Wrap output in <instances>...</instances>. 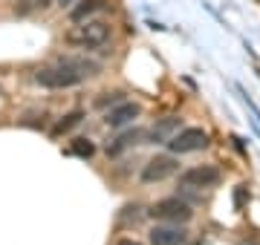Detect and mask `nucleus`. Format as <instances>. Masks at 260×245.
<instances>
[{"instance_id":"1a4fd4ad","label":"nucleus","mask_w":260,"mask_h":245,"mask_svg":"<svg viewBox=\"0 0 260 245\" xmlns=\"http://www.w3.org/2000/svg\"><path fill=\"white\" fill-rule=\"evenodd\" d=\"M179 124H182V118H177V115H168V118H162L159 124H153L150 130H145V139H148L150 144H162V142H168V139L179 130Z\"/></svg>"},{"instance_id":"f3484780","label":"nucleus","mask_w":260,"mask_h":245,"mask_svg":"<svg viewBox=\"0 0 260 245\" xmlns=\"http://www.w3.org/2000/svg\"><path fill=\"white\" fill-rule=\"evenodd\" d=\"M73 3H75V0H58V6H61V9H70Z\"/></svg>"},{"instance_id":"20e7f679","label":"nucleus","mask_w":260,"mask_h":245,"mask_svg":"<svg viewBox=\"0 0 260 245\" xmlns=\"http://www.w3.org/2000/svg\"><path fill=\"white\" fill-rule=\"evenodd\" d=\"M165 144L174 156H185V153H197L208 147V133L203 127H179Z\"/></svg>"},{"instance_id":"2eb2a0df","label":"nucleus","mask_w":260,"mask_h":245,"mask_svg":"<svg viewBox=\"0 0 260 245\" xmlns=\"http://www.w3.org/2000/svg\"><path fill=\"white\" fill-rule=\"evenodd\" d=\"M246 193H249V188H246V185H237V190H234V202H237V208L246 202Z\"/></svg>"},{"instance_id":"4468645a","label":"nucleus","mask_w":260,"mask_h":245,"mask_svg":"<svg viewBox=\"0 0 260 245\" xmlns=\"http://www.w3.org/2000/svg\"><path fill=\"white\" fill-rule=\"evenodd\" d=\"M119 101H124V98H121V93H104L102 98H95V107H107V104H113V107H116V104Z\"/></svg>"},{"instance_id":"f257e3e1","label":"nucleus","mask_w":260,"mask_h":245,"mask_svg":"<svg viewBox=\"0 0 260 245\" xmlns=\"http://www.w3.org/2000/svg\"><path fill=\"white\" fill-rule=\"evenodd\" d=\"M102 72L99 61L90 58H61L52 66H44L35 72V84L47 87V90H70V87L84 84L87 78H93Z\"/></svg>"},{"instance_id":"7ed1b4c3","label":"nucleus","mask_w":260,"mask_h":245,"mask_svg":"<svg viewBox=\"0 0 260 245\" xmlns=\"http://www.w3.org/2000/svg\"><path fill=\"white\" fill-rule=\"evenodd\" d=\"M148 214L156 219V222H171V225H185L188 219L194 217L191 205H188V202H182V199H177V196H168V199L153 202Z\"/></svg>"},{"instance_id":"ddd939ff","label":"nucleus","mask_w":260,"mask_h":245,"mask_svg":"<svg viewBox=\"0 0 260 245\" xmlns=\"http://www.w3.org/2000/svg\"><path fill=\"white\" fill-rule=\"evenodd\" d=\"M70 153L81 156V159H90V156L95 153V144L90 142V139H73V144H70Z\"/></svg>"},{"instance_id":"dca6fc26","label":"nucleus","mask_w":260,"mask_h":245,"mask_svg":"<svg viewBox=\"0 0 260 245\" xmlns=\"http://www.w3.org/2000/svg\"><path fill=\"white\" fill-rule=\"evenodd\" d=\"M47 6H52V0H35V9H47Z\"/></svg>"},{"instance_id":"9b49d317","label":"nucleus","mask_w":260,"mask_h":245,"mask_svg":"<svg viewBox=\"0 0 260 245\" xmlns=\"http://www.w3.org/2000/svg\"><path fill=\"white\" fill-rule=\"evenodd\" d=\"M104 6H107V0H81L78 6H73V12H70V20H73V23H81V20L93 18L95 12H102Z\"/></svg>"},{"instance_id":"9d476101","label":"nucleus","mask_w":260,"mask_h":245,"mask_svg":"<svg viewBox=\"0 0 260 245\" xmlns=\"http://www.w3.org/2000/svg\"><path fill=\"white\" fill-rule=\"evenodd\" d=\"M142 139H145V130H139V127L124 130L116 142L107 144V156H119V153H124L127 147H133V144H142Z\"/></svg>"},{"instance_id":"f8f14e48","label":"nucleus","mask_w":260,"mask_h":245,"mask_svg":"<svg viewBox=\"0 0 260 245\" xmlns=\"http://www.w3.org/2000/svg\"><path fill=\"white\" fill-rule=\"evenodd\" d=\"M81 118H84V113H81V110H73V113H67L64 118H61V121H58L55 127H52V136H61V133H70L73 127H78V124H81Z\"/></svg>"},{"instance_id":"a211bd4d","label":"nucleus","mask_w":260,"mask_h":245,"mask_svg":"<svg viewBox=\"0 0 260 245\" xmlns=\"http://www.w3.org/2000/svg\"><path fill=\"white\" fill-rule=\"evenodd\" d=\"M116 245H142V242H136V239H119Z\"/></svg>"},{"instance_id":"0eeeda50","label":"nucleus","mask_w":260,"mask_h":245,"mask_svg":"<svg viewBox=\"0 0 260 245\" xmlns=\"http://www.w3.org/2000/svg\"><path fill=\"white\" fill-rule=\"evenodd\" d=\"M142 107L133 101H119L116 107H113L110 113H107V127H113V130H121V127H127V124H133V118H139Z\"/></svg>"},{"instance_id":"39448f33","label":"nucleus","mask_w":260,"mask_h":245,"mask_svg":"<svg viewBox=\"0 0 260 245\" xmlns=\"http://www.w3.org/2000/svg\"><path fill=\"white\" fill-rule=\"evenodd\" d=\"M220 179H223V173L214 165H197V168H188L179 173V185L182 188H194V190L214 188V185H220Z\"/></svg>"},{"instance_id":"423d86ee","label":"nucleus","mask_w":260,"mask_h":245,"mask_svg":"<svg viewBox=\"0 0 260 245\" xmlns=\"http://www.w3.org/2000/svg\"><path fill=\"white\" fill-rule=\"evenodd\" d=\"M177 170H179V159L174 153L153 156V159L142 168V182H145V185H156V182H165L168 176H174Z\"/></svg>"},{"instance_id":"f03ea898","label":"nucleus","mask_w":260,"mask_h":245,"mask_svg":"<svg viewBox=\"0 0 260 245\" xmlns=\"http://www.w3.org/2000/svg\"><path fill=\"white\" fill-rule=\"evenodd\" d=\"M64 40L70 47H81V49H99L110 40V23L107 20H81L75 23L70 32L64 35Z\"/></svg>"},{"instance_id":"6e6552de","label":"nucleus","mask_w":260,"mask_h":245,"mask_svg":"<svg viewBox=\"0 0 260 245\" xmlns=\"http://www.w3.org/2000/svg\"><path fill=\"white\" fill-rule=\"evenodd\" d=\"M148 236H150V245H182L188 239V231L165 222V225H153Z\"/></svg>"}]
</instances>
